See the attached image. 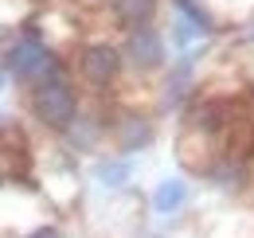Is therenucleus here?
<instances>
[{
  "mask_svg": "<svg viewBox=\"0 0 254 238\" xmlns=\"http://www.w3.org/2000/svg\"><path fill=\"white\" fill-rule=\"evenodd\" d=\"M32 118L43 129H70L78 118V98L63 78H51L32 90Z\"/></svg>",
  "mask_w": 254,
  "mask_h": 238,
  "instance_id": "obj_1",
  "label": "nucleus"
},
{
  "mask_svg": "<svg viewBox=\"0 0 254 238\" xmlns=\"http://www.w3.org/2000/svg\"><path fill=\"white\" fill-rule=\"evenodd\" d=\"M8 70H12L16 82H39V86L51 82V78H59L55 55H51L35 35H24V39L12 43V51H8Z\"/></svg>",
  "mask_w": 254,
  "mask_h": 238,
  "instance_id": "obj_2",
  "label": "nucleus"
},
{
  "mask_svg": "<svg viewBox=\"0 0 254 238\" xmlns=\"http://www.w3.org/2000/svg\"><path fill=\"white\" fill-rule=\"evenodd\" d=\"M78 70L90 86H110L122 74V51L110 43H86L78 55Z\"/></svg>",
  "mask_w": 254,
  "mask_h": 238,
  "instance_id": "obj_3",
  "label": "nucleus"
},
{
  "mask_svg": "<svg viewBox=\"0 0 254 238\" xmlns=\"http://www.w3.org/2000/svg\"><path fill=\"white\" fill-rule=\"evenodd\" d=\"M129 62H133V70H141V74H149V70H160L164 66V39H160V31L149 24V28H137L126 35V51H122Z\"/></svg>",
  "mask_w": 254,
  "mask_h": 238,
  "instance_id": "obj_4",
  "label": "nucleus"
},
{
  "mask_svg": "<svg viewBox=\"0 0 254 238\" xmlns=\"http://www.w3.org/2000/svg\"><path fill=\"white\" fill-rule=\"evenodd\" d=\"M153 12H157V0H114V20L126 31L149 28Z\"/></svg>",
  "mask_w": 254,
  "mask_h": 238,
  "instance_id": "obj_5",
  "label": "nucleus"
},
{
  "mask_svg": "<svg viewBox=\"0 0 254 238\" xmlns=\"http://www.w3.org/2000/svg\"><path fill=\"white\" fill-rule=\"evenodd\" d=\"M149 141H153V125L145 118H126L118 125V145H122V152H137L141 145H149Z\"/></svg>",
  "mask_w": 254,
  "mask_h": 238,
  "instance_id": "obj_6",
  "label": "nucleus"
},
{
  "mask_svg": "<svg viewBox=\"0 0 254 238\" xmlns=\"http://www.w3.org/2000/svg\"><path fill=\"white\" fill-rule=\"evenodd\" d=\"M184 199H188V183L184 179H164L153 195V207H157V215H176L184 207Z\"/></svg>",
  "mask_w": 254,
  "mask_h": 238,
  "instance_id": "obj_7",
  "label": "nucleus"
},
{
  "mask_svg": "<svg viewBox=\"0 0 254 238\" xmlns=\"http://www.w3.org/2000/svg\"><path fill=\"white\" fill-rule=\"evenodd\" d=\"M129 176H133L129 160H98L94 164V179L106 187H122V183H129Z\"/></svg>",
  "mask_w": 254,
  "mask_h": 238,
  "instance_id": "obj_8",
  "label": "nucleus"
},
{
  "mask_svg": "<svg viewBox=\"0 0 254 238\" xmlns=\"http://www.w3.org/2000/svg\"><path fill=\"white\" fill-rule=\"evenodd\" d=\"M172 8H180V16H184L191 28L199 31V35L215 31V20H211V12H207V8L199 4V0H172Z\"/></svg>",
  "mask_w": 254,
  "mask_h": 238,
  "instance_id": "obj_9",
  "label": "nucleus"
},
{
  "mask_svg": "<svg viewBox=\"0 0 254 238\" xmlns=\"http://www.w3.org/2000/svg\"><path fill=\"white\" fill-rule=\"evenodd\" d=\"M28 238H63V231H55V227H35Z\"/></svg>",
  "mask_w": 254,
  "mask_h": 238,
  "instance_id": "obj_10",
  "label": "nucleus"
},
{
  "mask_svg": "<svg viewBox=\"0 0 254 238\" xmlns=\"http://www.w3.org/2000/svg\"><path fill=\"white\" fill-rule=\"evenodd\" d=\"M0 94H4V70H0Z\"/></svg>",
  "mask_w": 254,
  "mask_h": 238,
  "instance_id": "obj_11",
  "label": "nucleus"
}]
</instances>
